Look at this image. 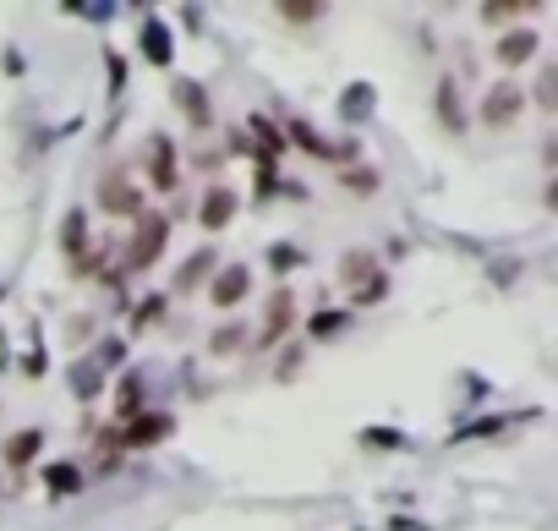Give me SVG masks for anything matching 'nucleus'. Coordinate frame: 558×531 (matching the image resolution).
<instances>
[{"label": "nucleus", "mask_w": 558, "mask_h": 531, "mask_svg": "<svg viewBox=\"0 0 558 531\" xmlns=\"http://www.w3.org/2000/svg\"><path fill=\"white\" fill-rule=\"evenodd\" d=\"M165 241H170V219L143 209V214H137V236H132V252H126V263H132V269H148V263H159Z\"/></svg>", "instance_id": "f257e3e1"}, {"label": "nucleus", "mask_w": 558, "mask_h": 531, "mask_svg": "<svg viewBox=\"0 0 558 531\" xmlns=\"http://www.w3.org/2000/svg\"><path fill=\"white\" fill-rule=\"evenodd\" d=\"M99 209L104 214H126V219L143 214V198H137L132 176H121V170H104V181H99Z\"/></svg>", "instance_id": "f03ea898"}, {"label": "nucleus", "mask_w": 558, "mask_h": 531, "mask_svg": "<svg viewBox=\"0 0 558 531\" xmlns=\"http://www.w3.org/2000/svg\"><path fill=\"white\" fill-rule=\"evenodd\" d=\"M520 110H526V94H520L515 77H504V83L487 88V99H482V121H487V126H509Z\"/></svg>", "instance_id": "7ed1b4c3"}, {"label": "nucleus", "mask_w": 558, "mask_h": 531, "mask_svg": "<svg viewBox=\"0 0 558 531\" xmlns=\"http://www.w3.org/2000/svg\"><path fill=\"white\" fill-rule=\"evenodd\" d=\"M159 438H170L165 411H143V417H132L126 427H115V444H126V449H148V444H159Z\"/></svg>", "instance_id": "20e7f679"}, {"label": "nucleus", "mask_w": 558, "mask_h": 531, "mask_svg": "<svg viewBox=\"0 0 558 531\" xmlns=\"http://www.w3.org/2000/svg\"><path fill=\"white\" fill-rule=\"evenodd\" d=\"M247 291H252V269H247V263H230V269L214 274V285H208V302H214V307H236Z\"/></svg>", "instance_id": "39448f33"}, {"label": "nucleus", "mask_w": 558, "mask_h": 531, "mask_svg": "<svg viewBox=\"0 0 558 531\" xmlns=\"http://www.w3.org/2000/svg\"><path fill=\"white\" fill-rule=\"evenodd\" d=\"M372 280H383V263L372 258V252H345L340 258V285H351V291L362 296Z\"/></svg>", "instance_id": "423d86ee"}, {"label": "nucleus", "mask_w": 558, "mask_h": 531, "mask_svg": "<svg viewBox=\"0 0 558 531\" xmlns=\"http://www.w3.org/2000/svg\"><path fill=\"white\" fill-rule=\"evenodd\" d=\"M148 181L154 187H176V143L170 137H148Z\"/></svg>", "instance_id": "0eeeda50"}, {"label": "nucleus", "mask_w": 558, "mask_h": 531, "mask_svg": "<svg viewBox=\"0 0 558 531\" xmlns=\"http://www.w3.org/2000/svg\"><path fill=\"white\" fill-rule=\"evenodd\" d=\"M197 219H203V230H225L230 219H236V192H230V187H214L203 198V209H197Z\"/></svg>", "instance_id": "6e6552de"}, {"label": "nucleus", "mask_w": 558, "mask_h": 531, "mask_svg": "<svg viewBox=\"0 0 558 531\" xmlns=\"http://www.w3.org/2000/svg\"><path fill=\"white\" fill-rule=\"evenodd\" d=\"M531 55H537V33H531V28H515V33L498 39V61H504V66H526Z\"/></svg>", "instance_id": "1a4fd4ad"}, {"label": "nucleus", "mask_w": 558, "mask_h": 531, "mask_svg": "<svg viewBox=\"0 0 558 531\" xmlns=\"http://www.w3.org/2000/svg\"><path fill=\"white\" fill-rule=\"evenodd\" d=\"M176 105H181V115L192 126H208V121H214V105H208V94L197 83H176Z\"/></svg>", "instance_id": "9d476101"}, {"label": "nucleus", "mask_w": 558, "mask_h": 531, "mask_svg": "<svg viewBox=\"0 0 558 531\" xmlns=\"http://www.w3.org/2000/svg\"><path fill=\"white\" fill-rule=\"evenodd\" d=\"M214 274V247H203V252H192V258L181 263V274H176V291H197V285Z\"/></svg>", "instance_id": "9b49d317"}, {"label": "nucleus", "mask_w": 558, "mask_h": 531, "mask_svg": "<svg viewBox=\"0 0 558 531\" xmlns=\"http://www.w3.org/2000/svg\"><path fill=\"white\" fill-rule=\"evenodd\" d=\"M290 334V291H274L269 296V323H263V345L285 340Z\"/></svg>", "instance_id": "f8f14e48"}, {"label": "nucleus", "mask_w": 558, "mask_h": 531, "mask_svg": "<svg viewBox=\"0 0 558 531\" xmlns=\"http://www.w3.org/2000/svg\"><path fill=\"white\" fill-rule=\"evenodd\" d=\"M39 449H44V433H39V427H28V433L6 438V466H28Z\"/></svg>", "instance_id": "ddd939ff"}, {"label": "nucleus", "mask_w": 558, "mask_h": 531, "mask_svg": "<svg viewBox=\"0 0 558 531\" xmlns=\"http://www.w3.org/2000/svg\"><path fill=\"white\" fill-rule=\"evenodd\" d=\"M438 115H444L449 132H460V126H465V110H460V88H455V77H444V83H438Z\"/></svg>", "instance_id": "4468645a"}, {"label": "nucleus", "mask_w": 558, "mask_h": 531, "mask_svg": "<svg viewBox=\"0 0 558 531\" xmlns=\"http://www.w3.org/2000/svg\"><path fill=\"white\" fill-rule=\"evenodd\" d=\"M367 110H372V88L367 83H356V88H345V94H340V115H345V121H367Z\"/></svg>", "instance_id": "2eb2a0df"}, {"label": "nucleus", "mask_w": 558, "mask_h": 531, "mask_svg": "<svg viewBox=\"0 0 558 531\" xmlns=\"http://www.w3.org/2000/svg\"><path fill=\"white\" fill-rule=\"evenodd\" d=\"M143 50H148V61H154V66H170V33H165V22H148V28H143Z\"/></svg>", "instance_id": "dca6fc26"}, {"label": "nucleus", "mask_w": 558, "mask_h": 531, "mask_svg": "<svg viewBox=\"0 0 558 531\" xmlns=\"http://www.w3.org/2000/svg\"><path fill=\"white\" fill-rule=\"evenodd\" d=\"M83 236H88V219L83 214H66L61 241H66V252H72V263H77V252H83Z\"/></svg>", "instance_id": "f3484780"}, {"label": "nucleus", "mask_w": 558, "mask_h": 531, "mask_svg": "<svg viewBox=\"0 0 558 531\" xmlns=\"http://www.w3.org/2000/svg\"><path fill=\"white\" fill-rule=\"evenodd\" d=\"M241 340H247V329H241V323H225V329H219L214 340H208V351H214V356H230Z\"/></svg>", "instance_id": "a211bd4d"}, {"label": "nucleus", "mask_w": 558, "mask_h": 531, "mask_svg": "<svg viewBox=\"0 0 558 531\" xmlns=\"http://www.w3.org/2000/svg\"><path fill=\"white\" fill-rule=\"evenodd\" d=\"M537 105L548 110V115L558 110V66H548V72L537 77Z\"/></svg>", "instance_id": "6ab92c4d"}, {"label": "nucleus", "mask_w": 558, "mask_h": 531, "mask_svg": "<svg viewBox=\"0 0 558 531\" xmlns=\"http://www.w3.org/2000/svg\"><path fill=\"white\" fill-rule=\"evenodd\" d=\"M247 132L263 143V159H274V154H279V132H274L269 121H263V115H252V121H247Z\"/></svg>", "instance_id": "aec40b11"}, {"label": "nucleus", "mask_w": 558, "mask_h": 531, "mask_svg": "<svg viewBox=\"0 0 558 531\" xmlns=\"http://www.w3.org/2000/svg\"><path fill=\"white\" fill-rule=\"evenodd\" d=\"M279 17H285V22H318L323 6H312V0H285V6H279Z\"/></svg>", "instance_id": "412c9836"}, {"label": "nucleus", "mask_w": 558, "mask_h": 531, "mask_svg": "<svg viewBox=\"0 0 558 531\" xmlns=\"http://www.w3.org/2000/svg\"><path fill=\"white\" fill-rule=\"evenodd\" d=\"M340 329H345V313H318L312 318V334H318V340H334Z\"/></svg>", "instance_id": "4be33fe9"}, {"label": "nucleus", "mask_w": 558, "mask_h": 531, "mask_svg": "<svg viewBox=\"0 0 558 531\" xmlns=\"http://www.w3.org/2000/svg\"><path fill=\"white\" fill-rule=\"evenodd\" d=\"M77 482H83V477H77L72 466H50V488H55V493H72Z\"/></svg>", "instance_id": "5701e85b"}, {"label": "nucleus", "mask_w": 558, "mask_h": 531, "mask_svg": "<svg viewBox=\"0 0 558 531\" xmlns=\"http://www.w3.org/2000/svg\"><path fill=\"white\" fill-rule=\"evenodd\" d=\"M520 11H526V6H482V17L487 22H515Z\"/></svg>", "instance_id": "b1692460"}, {"label": "nucleus", "mask_w": 558, "mask_h": 531, "mask_svg": "<svg viewBox=\"0 0 558 531\" xmlns=\"http://www.w3.org/2000/svg\"><path fill=\"white\" fill-rule=\"evenodd\" d=\"M296 367H301V351H285V356H279V378H290Z\"/></svg>", "instance_id": "393cba45"}, {"label": "nucleus", "mask_w": 558, "mask_h": 531, "mask_svg": "<svg viewBox=\"0 0 558 531\" xmlns=\"http://www.w3.org/2000/svg\"><path fill=\"white\" fill-rule=\"evenodd\" d=\"M290 263H301V252H290V247H274V269H290Z\"/></svg>", "instance_id": "a878e982"}]
</instances>
